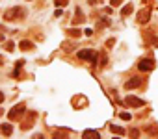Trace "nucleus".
<instances>
[{
    "mask_svg": "<svg viewBox=\"0 0 158 139\" xmlns=\"http://www.w3.org/2000/svg\"><path fill=\"white\" fill-rule=\"evenodd\" d=\"M4 48H6V50H13V48H15V43H13V41H8V43L4 45Z\"/></svg>",
    "mask_w": 158,
    "mask_h": 139,
    "instance_id": "obj_18",
    "label": "nucleus"
},
{
    "mask_svg": "<svg viewBox=\"0 0 158 139\" xmlns=\"http://www.w3.org/2000/svg\"><path fill=\"white\" fill-rule=\"evenodd\" d=\"M69 35H73V37H80L82 32H80V30H76V28H73V30H69Z\"/></svg>",
    "mask_w": 158,
    "mask_h": 139,
    "instance_id": "obj_16",
    "label": "nucleus"
},
{
    "mask_svg": "<svg viewBox=\"0 0 158 139\" xmlns=\"http://www.w3.org/2000/svg\"><path fill=\"white\" fill-rule=\"evenodd\" d=\"M2 63H4V58H2V56H0V65H2Z\"/></svg>",
    "mask_w": 158,
    "mask_h": 139,
    "instance_id": "obj_23",
    "label": "nucleus"
},
{
    "mask_svg": "<svg viewBox=\"0 0 158 139\" xmlns=\"http://www.w3.org/2000/svg\"><path fill=\"white\" fill-rule=\"evenodd\" d=\"M19 48L26 52V50H34V48H35V46H34V45H32L30 41H26V39H24V41H21V43H19Z\"/></svg>",
    "mask_w": 158,
    "mask_h": 139,
    "instance_id": "obj_10",
    "label": "nucleus"
},
{
    "mask_svg": "<svg viewBox=\"0 0 158 139\" xmlns=\"http://www.w3.org/2000/svg\"><path fill=\"white\" fill-rule=\"evenodd\" d=\"M78 59H86V61H91V63H95V61L99 59V54H97L95 50L86 48V50H80V52H78Z\"/></svg>",
    "mask_w": 158,
    "mask_h": 139,
    "instance_id": "obj_3",
    "label": "nucleus"
},
{
    "mask_svg": "<svg viewBox=\"0 0 158 139\" xmlns=\"http://www.w3.org/2000/svg\"><path fill=\"white\" fill-rule=\"evenodd\" d=\"M82 137H84V139H100V134H97L95 130H86V132L82 134Z\"/></svg>",
    "mask_w": 158,
    "mask_h": 139,
    "instance_id": "obj_9",
    "label": "nucleus"
},
{
    "mask_svg": "<svg viewBox=\"0 0 158 139\" xmlns=\"http://www.w3.org/2000/svg\"><path fill=\"white\" fill-rule=\"evenodd\" d=\"M134 11V8H132V4H126L123 9H121V15H123V17H126V15H130Z\"/></svg>",
    "mask_w": 158,
    "mask_h": 139,
    "instance_id": "obj_12",
    "label": "nucleus"
},
{
    "mask_svg": "<svg viewBox=\"0 0 158 139\" xmlns=\"http://www.w3.org/2000/svg\"><path fill=\"white\" fill-rule=\"evenodd\" d=\"M0 115H2V108H0Z\"/></svg>",
    "mask_w": 158,
    "mask_h": 139,
    "instance_id": "obj_25",
    "label": "nucleus"
},
{
    "mask_svg": "<svg viewBox=\"0 0 158 139\" xmlns=\"http://www.w3.org/2000/svg\"><path fill=\"white\" fill-rule=\"evenodd\" d=\"M128 135L136 139V137H140V130H136V128H134V130H130V132H128Z\"/></svg>",
    "mask_w": 158,
    "mask_h": 139,
    "instance_id": "obj_20",
    "label": "nucleus"
},
{
    "mask_svg": "<svg viewBox=\"0 0 158 139\" xmlns=\"http://www.w3.org/2000/svg\"><path fill=\"white\" fill-rule=\"evenodd\" d=\"M138 69L141 72H147V71H153L154 69V59H141L138 63Z\"/></svg>",
    "mask_w": 158,
    "mask_h": 139,
    "instance_id": "obj_5",
    "label": "nucleus"
},
{
    "mask_svg": "<svg viewBox=\"0 0 158 139\" xmlns=\"http://www.w3.org/2000/svg\"><path fill=\"white\" fill-rule=\"evenodd\" d=\"M110 2H112V6H113V8H119V6L123 4V0H110Z\"/></svg>",
    "mask_w": 158,
    "mask_h": 139,
    "instance_id": "obj_21",
    "label": "nucleus"
},
{
    "mask_svg": "<svg viewBox=\"0 0 158 139\" xmlns=\"http://www.w3.org/2000/svg\"><path fill=\"white\" fill-rule=\"evenodd\" d=\"M24 15H26L24 8H11L4 13V19L6 21H21V19H24Z\"/></svg>",
    "mask_w": 158,
    "mask_h": 139,
    "instance_id": "obj_1",
    "label": "nucleus"
},
{
    "mask_svg": "<svg viewBox=\"0 0 158 139\" xmlns=\"http://www.w3.org/2000/svg\"><path fill=\"white\" fill-rule=\"evenodd\" d=\"M82 21H84V17H82V9H80V8H76V17H75V21H73V22H75V24H78V22H82Z\"/></svg>",
    "mask_w": 158,
    "mask_h": 139,
    "instance_id": "obj_14",
    "label": "nucleus"
},
{
    "mask_svg": "<svg viewBox=\"0 0 158 139\" xmlns=\"http://www.w3.org/2000/svg\"><path fill=\"white\" fill-rule=\"evenodd\" d=\"M67 4V0H54V6H58V8H63Z\"/></svg>",
    "mask_w": 158,
    "mask_h": 139,
    "instance_id": "obj_19",
    "label": "nucleus"
},
{
    "mask_svg": "<svg viewBox=\"0 0 158 139\" xmlns=\"http://www.w3.org/2000/svg\"><path fill=\"white\" fill-rule=\"evenodd\" d=\"M119 117H121L123 121H130V119H132V115H130V113H125V111H121V113H119Z\"/></svg>",
    "mask_w": 158,
    "mask_h": 139,
    "instance_id": "obj_17",
    "label": "nucleus"
},
{
    "mask_svg": "<svg viewBox=\"0 0 158 139\" xmlns=\"http://www.w3.org/2000/svg\"><path fill=\"white\" fill-rule=\"evenodd\" d=\"M110 130H112L113 134H116V135H125V134H126L121 126H116V124H110Z\"/></svg>",
    "mask_w": 158,
    "mask_h": 139,
    "instance_id": "obj_11",
    "label": "nucleus"
},
{
    "mask_svg": "<svg viewBox=\"0 0 158 139\" xmlns=\"http://www.w3.org/2000/svg\"><path fill=\"white\" fill-rule=\"evenodd\" d=\"M143 84V78H140V76H136V78H130L126 84H125V87L126 89H134V87H140Z\"/></svg>",
    "mask_w": 158,
    "mask_h": 139,
    "instance_id": "obj_7",
    "label": "nucleus"
},
{
    "mask_svg": "<svg viewBox=\"0 0 158 139\" xmlns=\"http://www.w3.org/2000/svg\"><path fill=\"white\" fill-rule=\"evenodd\" d=\"M22 63H24V61H19V63L15 65V71H13V74H11L13 78H19V76H21L19 72H21V67H22Z\"/></svg>",
    "mask_w": 158,
    "mask_h": 139,
    "instance_id": "obj_13",
    "label": "nucleus"
},
{
    "mask_svg": "<svg viewBox=\"0 0 158 139\" xmlns=\"http://www.w3.org/2000/svg\"><path fill=\"white\" fill-rule=\"evenodd\" d=\"M24 113H26V104H17L15 108H11L9 119H11V121H19V119H22Z\"/></svg>",
    "mask_w": 158,
    "mask_h": 139,
    "instance_id": "obj_2",
    "label": "nucleus"
},
{
    "mask_svg": "<svg viewBox=\"0 0 158 139\" xmlns=\"http://www.w3.org/2000/svg\"><path fill=\"white\" fill-rule=\"evenodd\" d=\"M145 132H149V135H158V126H147Z\"/></svg>",
    "mask_w": 158,
    "mask_h": 139,
    "instance_id": "obj_15",
    "label": "nucleus"
},
{
    "mask_svg": "<svg viewBox=\"0 0 158 139\" xmlns=\"http://www.w3.org/2000/svg\"><path fill=\"white\" fill-rule=\"evenodd\" d=\"M0 102H4V95H2V93H0Z\"/></svg>",
    "mask_w": 158,
    "mask_h": 139,
    "instance_id": "obj_22",
    "label": "nucleus"
},
{
    "mask_svg": "<svg viewBox=\"0 0 158 139\" xmlns=\"http://www.w3.org/2000/svg\"><path fill=\"white\" fill-rule=\"evenodd\" d=\"M143 104H145V102H143L141 98H138V97H134V95H128L123 100V106H128V108H141Z\"/></svg>",
    "mask_w": 158,
    "mask_h": 139,
    "instance_id": "obj_4",
    "label": "nucleus"
},
{
    "mask_svg": "<svg viewBox=\"0 0 158 139\" xmlns=\"http://www.w3.org/2000/svg\"><path fill=\"white\" fill-rule=\"evenodd\" d=\"M149 19H151V9H149V8H143V9L138 13V22L143 24V22H147Z\"/></svg>",
    "mask_w": 158,
    "mask_h": 139,
    "instance_id": "obj_6",
    "label": "nucleus"
},
{
    "mask_svg": "<svg viewBox=\"0 0 158 139\" xmlns=\"http://www.w3.org/2000/svg\"><path fill=\"white\" fill-rule=\"evenodd\" d=\"M0 134H2L4 137H9L13 134V126H11V122H4L2 126H0Z\"/></svg>",
    "mask_w": 158,
    "mask_h": 139,
    "instance_id": "obj_8",
    "label": "nucleus"
},
{
    "mask_svg": "<svg viewBox=\"0 0 158 139\" xmlns=\"http://www.w3.org/2000/svg\"><path fill=\"white\" fill-rule=\"evenodd\" d=\"M2 30H4V26H0V32H2ZM0 39H2V35H0Z\"/></svg>",
    "mask_w": 158,
    "mask_h": 139,
    "instance_id": "obj_24",
    "label": "nucleus"
}]
</instances>
